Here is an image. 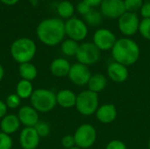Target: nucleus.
Instances as JSON below:
<instances>
[{
    "label": "nucleus",
    "instance_id": "34",
    "mask_svg": "<svg viewBox=\"0 0 150 149\" xmlns=\"http://www.w3.org/2000/svg\"><path fill=\"white\" fill-rule=\"evenodd\" d=\"M140 13L143 18H150V1L143 3L140 10Z\"/></svg>",
    "mask_w": 150,
    "mask_h": 149
},
{
    "label": "nucleus",
    "instance_id": "4",
    "mask_svg": "<svg viewBox=\"0 0 150 149\" xmlns=\"http://www.w3.org/2000/svg\"><path fill=\"white\" fill-rule=\"evenodd\" d=\"M30 105L39 113L49 112L57 105L56 94L48 89H36L30 97Z\"/></svg>",
    "mask_w": 150,
    "mask_h": 149
},
{
    "label": "nucleus",
    "instance_id": "30",
    "mask_svg": "<svg viewBox=\"0 0 150 149\" xmlns=\"http://www.w3.org/2000/svg\"><path fill=\"white\" fill-rule=\"evenodd\" d=\"M13 141L11 135L0 132V149H11Z\"/></svg>",
    "mask_w": 150,
    "mask_h": 149
},
{
    "label": "nucleus",
    "instance_id": "22",
    "mask_svg": "<svg viewBox=\"0 0 150 149\" xmlns=\"http://www.w3.org/2000/svg\"><path fill=\"white\" fill-rule=\"evenodd\" d=\"M34 91L32 82L20 79L16 85V94L21 99H27L31 97Z\"/></svg>",
    "mask_w": 150,
    "mask_h": 149
},
{
    "label": "nucleus",
    "instance_id": "16",
    "mask_svg": "<svg viewBox=\"0 0 150 149\" xmlns=\"http://www.w3.org/2000/svg\"><path fill=\"white\" fill-rule=\"evenodd\" d=\"M95 116L98 122L107 125L116 120L118 111L113 104H104L99 105L95 113Z\"/></svg>",
    "mask_w": 150,
    "mask_h": 149
},
{
    "label": "nucleus",
    "instance_id": "10",
    "mask_svg": "<svg viewBox=\"0 0 150 149\" xmlns=\"http://www.w3.org/2000/svg\"><path fill=\"white\" fill-rule=\"evenodd\" d=\"M116 41L117 38L115 34L107 28L98 29L92 37V42L101 52L112 50Z\"/></svg>",
    "mask_w": 150,
    "mask_h": 149
},
{
    "label": "nucleus",
    "instance_id": "21",
    "mask_svg": "<svg viewBox=\"0 0 150 149\" xmlns=\"http://www.w3.org/2000/svg\"><path fill=\"white\" fill-rule=\"evenodd\" d=\"M18 75L21 79L26 81H33L38 76V69L32 62H25L18 65Z\"/></svg>",
    "mask_w": 150,
    "mask_h": 149
},
{
    "label": "nucleus",
    "instance_id": "35",
    "mask_svg": "<svg viewBox=\"0 0 150 149\" xmlns=\"http://www.w3.org/2000/svg\"><path fill=\"white\" fill-rule=\"evenodd\" d=\"M7 106L5 105V102L3 100H0V120L7 114Z\"/></svg>",
    "mask_w": 150,
    "mask_h": 149
},
{
    "label": "nucleus",
    "instance_id": "18",
    "mask_svg": "<svg viewBox=\"0 0 150 149\" xmlns=\"http://www.w3.org/2000/svg\"><path fill=\"white\" fill-rule=\"evenodd\" d=\"M21 123L18 118L17 114L7 113L1 120H0V129L1 132L11 135L17 133L20 128Z\"/></svg>",
    "mask_w": 150,
    "mask_h": 149
},
{
    "label": "nucleus",
    "instance_id": "15",
    "mask_svg": "<svg viewBox=\"0 0 150 149\" xmlns=\"http://www.w3.org/2000/svg\"><path fill=\"white\" fill-rule=\"evenodd\" d=\"M106 74L110 80L118 83L126 82L129 77V71L127 67L116 61H113L108 65Z\"/></svg>",
    "mask_w": 150,
    "mask_h": 149
},
{
    "label": "nucleus",
    "instance_id": "20",
    "mask_svg": "<svg viewBox=\"0 0 150 149\" xmlns=\"http://www.w3.org/2000/svg\"><path fill=\"white\" fill-rule=\"evenodd\" d=\"M108 84V77L107 76L101 74V73H96L94 75H91L89 83L87 84L88 90L99 94L105 89L107 87Z\"/></svg>",
    "mask_w": 150,
    "mask_h": 149
},
{
    "label": "nucleus",
    "instance_id": "38",
    "mask_svg": "<svg viewBox=\"0 0 150 149\" xmlns=\"http://www.w3.org/2000/svg\"><path fill=\"white\" fill-rule=\"evenodd\" d=\"M4 75H5V71H4V68L3 67V65L0 63V82L3 81L4 77Z\"/></svg>",
    "mask_w": 150,
    "mask_h": 149
},
{
    "label": "nucleus",
    "instance_id": "27",
    "mask_svg": "<svg viewBox=\"0 0 150 149\" xmlns=\"http://www.w3.org/2000/svg\"><path fill=\"white\" fill-rule=\"evenodd\" d=\"M4 102L8 109H17L20 107L21 98L16 93H12V94L8 95Z\"/></svg>",
    "mask_w": 150,
    "mask_h": 149
},
{
    "label": "nucleus",
    "instance_id": "40",
    "mask_svg": "<svg viewBox=\"0 0 150 149\" xmlns=\"http://www.w3.org/2000/svg\"><path fill=\"white\" fill-rule=\"evenodd\" d=\"M69 149H81V148H77V147L76 146V147H74V148H69Z\"/></svg>",
    "mask_w": 150,
    "mask_h": 149
},
{
    "label": "nucleus",
    "instance_id": "28",
    "mask_svg": "<svg viewBox=\"0 0 150 149\" xmlns=\"http://www.w3.org/2000/svg\"><path fill=\"white\" fill-rule=\"evenodd\" d=\"M138 32L145 40H150V18H142L140 22Z\"/></svg>",
    "mask_w": 150,
    "mask_h": 149
},
{
    "label": "nucleus",
    "instance_id": "1",
    "mask_svg": "<svg viewBox=\"0 0 150 149\" xmlns=\"http://www.w3.org/2000/svg\"><path fill=\"white\" fill-rule=\"evenodd\" d=\"M36 35L42 44L48 47L57 46L66 36L64 21L59 18H45L37 25Z\"/></svg>",
    "mask_w": 150,
    "mask_h": 149
},
{
    "label": "nucleus",
    "instance_id": "32",
    "mask_svg": "<svg viewBox=\"0 0 150 149\" xmlns=\"http://www.w3.org/2000/svg\"><path fill=\"white\" fill-rule=\"evenodd\" d=\"M92 9V7L90 5V4H88L86 2H84V1H81V2H79L77 4H76V11L80 14V15H82V16H85Z\"/></svg>",
    "mask_w": 150,
    "mask_h": 149
},
{
    "label": "nucleus",
    "instance_id": "13",
    "mask_svg": "<svg viewBox=\"0 0 150 149\" xmlns=\"http://www.w3.org/2000/svg\"><path fill=\"white\" fill-rule=\"evenodd\" d=\"M18 141L23 149H37L40 145V137L34 127H24L20 132Z\"/></svg>",
    "mask_w": 150,
    "mask_h": 149
},
{
    "label": "nucleus",
    "instance_id": "41",
    "mask_svg": "<svg viewBox=\"0 0 150 149\" xmlns=\"http://www.w3.org/2000/svg\"><path fill=\"white\" fill-rule=\"evenodd\" d=\"M147 149H148V148H147Z\"/></svg>",
    "mask_w": 150,
    "mask_h": 149
},
{
    "label": "nucleus",
    "instance_id": "29",
    "mask_svg": "<svg viewBox=\"0 0 150 149\" xmlns=\"http://www.w3.org/2000/svg\"><path fill=\"white\" fill-rule=\"evenodd\" d=\"M126 11L129 12H135L137 11H140L142 4L143 0H124Z\"/></svg>",
    "mask_w": 150,
    "mask_h": 149
},
{
    "label": "nucleus",
    "instance_id": "37",
    "mask_svg": "<svg viewBox=\"0 0 150 149\" xmlns=\"http://www.w3.org/2000/svg\"><path fill=\"white\" fill-rule=\"evenodd\" d=\"M0 2L5 5H8V6H12V5H15L17 4L19 0H0Z\"/></svg>",
    "mask_w": 150,
    "mask_h": 149
},
{
    "label": "nucleus",
    "instance_id": "3",
    "mask_svg": "<svg viewBox=\"0 0 150 149\" xmlns=\"http://www.w3.org/2000/svg\"><path fill=\"white\" fill-rule=\"evenodd\" d=\"M37 53V46L33 40L27 37L16 39L10 47L11 58L18 64L31 62Z\"/></svg>",
    "mask_w": 150,
    "mask_h": 149
},
{
    "label": "nucleus",
    "instance_id": "14",
    "mask_svg": "<svg viewBox=\"0 0 150 149\" xmlns=\"http://www.w3.org/2000/svg\"><path fill=\"white\" fill-rule=\"evenodd\" d=\"M18 118L25 127H34L40 121L39 112L31 105H23L18 111Z\"/></svg>",
    "mask_w": 150,
    "mask_h": 149
},
{
    "label": "nucleus",
    "instance_id": "19",
    "mask_svg": "<svg viewBox=\"0 0 150 149\" xmlns=\"http://www.w3.org/2000/svg\"><path fill=\"white\" fill-rule=\"evenodd\" d=\"M77 95L69 89H63L56 93V103L63 109H70L76 106Z\"/></svg>",
    "mask_w": 150,
    "mask_h": 149
},
{
    "label": "nucleus",
    "instance_id": "7",
    "mask_svg": "<svg viewBox=\"0 0 150 149\" xmlns=\"http://www.w3.org/2000/svg\"><path fill=\"white\" fill-rule=\"evenodd\" d=\"M77 62L85 66H92L98 63L101 58V51L93 42H83L80 44L76 55Z\"/></svg>",
    "mask_w": 150,
    "mask_h": 149
},
{
    "label": "nucleus",
    "instance_id": "31",
    "mask_svg": "<svg viewBox=\"0 0 150 149\" xmlns=\"http://www.w3.org/2000/svg\"><path fill=\"white\" fill-rule=\"evenodd\" d=\"M61 144L65 149H69L76 147L74 136L71 134H67V135L63 136L61 141Z\"/></svg>",
    "mask_w": 150,
    "mask_h": 149
},
{
    "label": "nucleus",
    "instance_id": "33",
    "mask_svg": "<svg viewBox=\"0 0 150 149\" xmlns=\"http://www.w3.org/2000/svg\"><path fill=\"white\" fill-rule=\"evenodd\" d=\"M105 149H127V147L120 140H112L107 143Z\"/></svg>",
    "mask_w": 150,
    "mask_h": 149
},
{
    "label": "nucleus",
    "instance_id": "24",
    "mask_svg": "<svg viewBox=\"0 0 150 149\" xmlns=\"http://www.w3.org/2000/svg\"><path fill=\"white\" fill-rule=\"evenodd\" d=\"M79 42L71 39H67L61 43V50L65 56H76L79 49Z\"/></svg>",
    "mask_w": 150,
    "mask_h": 149
},
{
    "label": "nucleus",
    "instance_id": "25",
    "mask_svg": "<svg viewBox=\"0 0 150 149\" xmlns=\"http://www.w3.org/2000/svg\"><path fill=\"white\" fill-rule=\"evenodd\" d=\"M102 16L103 15L101 14L100 11L92 8L83 18L86 24L91 26H98L102 22Z\"/></svg>",
    "mask_w": 150,
    "mask_h": 149
},
{
    "label": "nucleus",
    "instance_id": "23",
    "mask_svg": "<svg viewBox=\"0 0 150 149\" xmlns=\"http://www.w3.org/2000/svg\"><path fill=\"white\" fill-rule=\"evenodd\" d=\"M56 11L59 17L62 19H69L73 17L75 12V7L73 4L68 0L60 2L56 6Z\"/></svg>",
    "mask_w": 150,
    "mask_h": 149
},
{
    "label": "nucleus",
    "instance_id": "26",
    "mask_svg": "<svg viewBox=\"0 0 150 149\" xmlns=\"http://www.w3.org/2000/svg\"><path fill=\"white\" fill-rule=\"evenodd\" d=\"M34 129L36 130L37 133L39 134V136L40 138H45V137L48 136L50 133V131H51V128H50V126L48 125V123H47L45 121H41V120H40L37 123V125L34 126Z\"/></svg>",
    "mask_w": 150,
    "mask_h": 149
},
{
    "label": "nucleus",
    "instance_id": "39",
    "mask_svg": "<svg viewBox=\"0 0 150 149\" xmlns=\"http://www.w3.org/2000/svg\"><path fill=\"white\" fill-rule=\"evenodd\" d=\"M148 149H150V137L149 139V142H148Z\"/></svg>",
    "mask_w": 150,
    "mask_h": 149
},
{
    "label": "nucleus",
    "instance_id": "2",
    "mask_svg": "<svg viewBox=\"0 0 150 149\" xmlns=\"http://www.w3.org/2000/svg\"><path fill=\"white\" fill-rule=\"evenodd\" d=\"M111 51L114 61L127 67L135 64L141 55L139 45L128 37L117 40Z\"/></svg>",
    "mask_w": 150,
    "mask_h": 149
},
{
    "label": "nucleus",
    "instance_id": "12",
    "mask_svg": "<svg viewBox=\"0 0 150 149\" xmlns=\"http://www.w3.org/2000/svg\"><path fill=\"white\" fill-rule=\"evenodd\" d=\"M101 14L110 19L119 18L127 11L124 0H103L100 4Z\"/></svg>",
    "mask_w": 150,
    "mask_h": 149
},
{
    "label": "nucleus",
    "instance_id": "36",
    "mask_svg": "<svg viewBox=\"0 0 150 149\" xmlns=\"http://www.w3.org/2000/svg\"><path fill=\"white\" fill-rule=\"evenodd\" d=\"M84 2H86L88 4H90L92 8L94 7H97V6H99L102 3L103 0H83Z\"/></svg>",
    "mask_w": 150,
    "mask_h": 149
},
{
    "label": "nucleus",
    "instance_id": "11",
    "mask_svg": "<svg viewBox=\"0 0 150 149\" xmlns=\"http://www.w3.org/2000/svg\"><path fill=\"white\" fill-rule=\"evenodd\" d=\"M91 76V73L88 66H85L79 62L71 64L68 77L73 84L78 87L87 86Z\"/></svg>",
    "mask_w": 150,
    "mask_h": 149
},
{
    "label": "nucleus",
    "instance_id": "5",
    "mask_svg": "<svg viewBox=\"0 0 150 149\" xmlns=\"http://www.w3.org/2000/svg\"><path fill=\"white\" fill-rule=\"evenodd\" d=\"M75 107L78 113L83 116L89 117L94 115L99 107L98 94L90 90L81 91L79 94H77Z\"/></svg>",
    "mask_w": 150,
    "mask_h": 149
},
{
    "label": "nucleus",
    "instance_id": "9",
    "mask_svg": "<svg viewBox=\"0 0 150 149\" xmlns=\"http://www.w3.org/2000/svg\"><path fill=\"white\" fill-rule=\"evenodd\" d=\"M140 22L139 17L135 12L126 11L118 18V27L123 35L130 37L139 31Z\"/></svg>",
    "mask_w": 150,
    "mask_h": 149
},
{
    "label": "nucleus",
    "instance_id": "6",
    "mask_svg": "<svg viewBox=\"0 0 150 149\" xmlns=\"http://www.w3.org/2000/svg\"><path fill=\"white\" fill-rule=\"evenodd\" d=\"M74 139L76 146L81 149L91 148L96 142L98 133L96 128L89 123L80 125L75 131Z\"/></svg>",
    "mask_w": 150,
    "mask_h": 149
},
{
    "label": "nucleus",
    "instance_id": "8",
    "mask_svg": "<svg viewBox=\"0 0 150 149\" xmlns=\"http://www.w3.org/2000/svg\"><path fill=\"white\" fill-rule=\"evenodd\" d=\"M65 25V33L69 37V39H71L73 40H76L77 42L83 41L86 39L89 29L87 24L76 17H72L69 19H67L64 22Z\"/></svg>",
    "mask_w": 150,
    "mask_h": 149
},
{
    "label": "nucleus",
    "instance_id": "17",
    "mask_svg": "<svg viewBox=\"0 0 150 149\" xmlns=\"http://www.w3.org/2000/svg\"><path fill=\"white\" fill-rule=\"evenodd\" d=\"M70 68H71V64L66 58L58 57L52 61V62L50 63L49 69L54 76L62 78V77L68 76Z\"/></svg>",
    "mask_w": 150,
    "mask_h": 149
}]
</instances>
